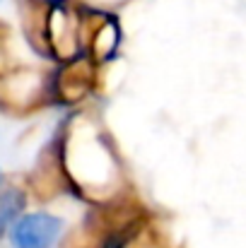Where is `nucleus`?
<instances>
[{
  "label": "nucleus",
  "instance_id": "nucleus-1",
  "mask_svg": "<svg viewBox=\"0 0 246 248\" xmlns=\"http://www.w3.org/2000/svg\"><path fill=\"white\" fill-rule=\"evenodd\" d=\"M61 234V219L46 212L22 217L12 227V244L17 248H51Z\"/></svg>",
  "mask_w": 246,
  "mask_h": 248
},
{
  "label": "nucleus",
  "instance_id": "nucleus-2",
  "mask_svg": "<svg viewBox=\"0 0 246 248\" xmlns=\"http://www.w3.org/2000/svg\"><path fill=\"white\" fill-rule=\"evenodd\" d=\"M19 207H22V193L19 190H2L0 193V234H2V229L7 227V222L19 212Z\"/></svg>",
  "mask_w": 246,
  "mask_h": 248
},
{
  "label": "nucleus",
  "instance_id": "nucleus-3",
  "mask_svg": "<svg viewBox=\"0 0 246 248\" xmlns=\"http://www.w3.org/2000/svg\"><path fill=\"white\" fill-rule=\"evenodd\" d=\"M2 34H5V31H2V27H0V58H2ZM0 68H2V63H0Z\"/></svg>",
  "mask_w": 246,
  "mask_h": 248
}]
</instances>
